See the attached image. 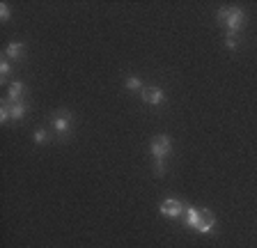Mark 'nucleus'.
Listing matches in <instances>:
<instances>
[{
	"instance_id": "obj_1",
	"label": "nucleus",
	"mask_w": 257,
	"mask_h": 248,
	"mask_svg": "<svg viewBox=\"0 0 257 248\" xmlns=\"http://www.w3.org/2000/svg\"><path fill=\"white\" fill-rule=\"evenodd\" d=\"M216 19L227 28V35H241V28L246 23V12L241 7H220Z\"/></svg>"
},
{
	"instance_id": "obj_2",
	"label": "nucleus",
	"mask_w": 257,
	"mask_h": 248,
	"mask_svg": "<svg viewBox=\"0 0 257 248\" xmlns=\"http://www.w3.org/2000/svg\"><path fill=\"white\" fill-rule=\"evenodd\" d=\"M71 119H74V115H71L67 108H62V110L53 113V117H51V127H53V131L58 136H67L69 129H71Z\"/></svg>"
},
{
	"instance_id": "obj_3",
	"label": "nucleus",
	"mask_w": 257,
	"mask_h": 248,
	"mask_svg": "<svg viewBox=\"0 0 257 248\" xmlns=\"http://www.w3.org/2000/svg\"><path fill=\"white\" fill-rule=\"evenodd\" d=\"M170 150H172V138L166 136V134L156 136L154 141H152V145H150V154L154 159H166L168 154H170Z\"/></svg>"
},
{
	"instance_id": "obj_4",
	"label": "nucleus",
	"mask_w": 257,
	"mask_h": 248,
	"mask_svg": "<svg viewBox=\"0 0 257 248\" xmlns=\"http://www.w3.org/2000/svg\"><path fill=\"white\" fill-rule=\"evenodd\" d=\"M159 211H161V216H168V218H179V216L186 211V207H184L179 200L168 198V200H163V202H161Z\"/></svg>"
},
{
	"instance_id": "obj_5",
	"label": "nucleus",
	"mask_w": 257,
	"mask_h": 248,
	"mask_svg": "<svg viewBox=\"0 0 257 248\" xmlns=\"http://www.w3.org/2000/svg\"><path fill=\"white\" fill-rule=\"evenodd\" d=\"M140 99L145 103H150V106H161V103L166 101V92L161 90V87H143L140 90Z\"/></svg>"
},
{
	"instance_id": "obj_6",
	"label": "nucleus",
	"mask_w": 257,
	"mask_h": 248,
	"mask_svg": "<svg viewBox=\"0 0 257 248\" xmlns=\"http://www.w3.org/2000/svg\"><path fill=\"white\" fill-rule=\"evenodd\" d=\"M216 225V216L211 214L209 209H200V216H198V225H195V230L202 232V234H209V232L214 230Z\"/></svg>"
},
{
	"instance_id": "obj_7",
	"label": "nucleus",
	"mask_w": 257,
	"mask_h": 248,
	"mask_svg": "<svg viewBox=\"0 0 257 248\" xmlns=\"http://www.w3.org/2000/svg\"><path fill=\"white\" fill-rule=\"evenodd\" d=\"M26 55V44L21 42H10L5 46V60H21Z\"/></svg>"
},
{
	"instance_id": "obj_8",
	"label": "nucleus",
	"mask_w": 257,
	"mask_h": 248,
	"mask_svg": "<svg viewBox=\"0 0 257 248\" xmlns=\"http://www.w3.org/2000/svg\"><path fill=\"white\" fill-rule=\"evenodd\" d=\"M23 94H26V83L21 81H14L10 83V87H7V99L10 101H23Z\"/></svg>"
},
{
	"instance_id": "obj_9",
	"label": "nucleus",
	"mask_w": 257,
	"mask_h": 248,
	"mask_svg": "<svg viewBox=\"0 0 257 248\" xmlns=\"http://www.w3.org/2000/svg\"><path fill=\"white\" fill-rule=\"evenodd\" d=\"M10 101V99H7ZM10 113H12V122L14 119H23L26 117V113H28V103L26 101H10Z\"/></svg>"
},
{
	"instance_id": "obj_10",
	"label": "nucleus",
	"mask_w": 257,
	"mask_h": 248,
	"mask_svg": "<svg viewBox=\"0 0 257 248\" xmlns=\"http://www.w3.org/2000/svg\"><path fill=\"white\" fill-rule=\"evenodd\" d=\"M198 216H200V209H195V207H186V214H184V225L195 230V225H198Z\"/></svg>"
},
{
	"instance_id": "obj_11",
	"label": "nucleus",
	"mask_w": 257,
	"mask_h": 248,
	"mask_svg": "<svg viewBox=\"0 0 257 248\" xmlns=\"http://www.w3.org/2000/svg\"><path fill=\"white\" fill-rule=\"evenodd\" d=\"M124 87H126V90H131V92H140L143 90V81H140L138 76H128L126 81H124Z\"/></svg>"
},
{
	"instance_id": "obj_12",
	"label": "nucleus",
	"mask_w": 257,
	"mask_h": 248,
	"mask_svg": "<svg viewBox=\"0 0 257 248\" xmlns=\"http://www.w3.org/2000/svg\"><path fill=\"white\" fill-rule=\"evenodd\" d=\"M225 46L230 51H236L241 46V39H239V35H225Z\"/></svg>"
},
{
	"instance_id": "obj_13",
	"label": "nucleus",
	"mask_w": 257,
	"mask_h": 248,
	"mask_svg": "<svg viewBox=\"0 0 257 248\" xmlns=\"http://www.w3.org/2000/svg\"><path fill=\"white\" fill-rule=\"evenodd\" d=\"M0 122L3 124H7V122H12V113H10V101H3V106H0Z\"/></svg>"
},
{
	"instance_id": "obj_14",
	"label": "nucleus",
	"mask_w": 257,
	"mask_h": 248,
	"mask_svg": "<svg viewBox=\"0 0 257 248\" xmlns=\"http://www.w3.org/2000/svg\"><path fill=\"white\" fill-rule=\"evenodd\" d=\"M32 141L37 143V145H44V143L51 141V136H48L46 129H37V131H35V138H32Z\"/></svg>"
},
{
	"instance_id": "obj_15",
	"label": "nucleus",
	"mask_w": 257,
	"mask_h": 248,
	"mask_svg": "<svg viewBox=\"0 0 257 248\" xmlns=\"http://www.w3.org/2000/svg\"><path fill=\"white\" fill-rule=\"evenodd\" d=\"M154 175L156 177L166 175V163H163V159H154Z\"/></svg>"
},
{
	"instance_id": "obj_16",
	"label": "nucleus",
	"mask_w": 257,
	"mask_h": 248,
	"mask_svg": "<svg viewBox=\"0 0 257 248\" xmlns=\"http://www.w3.org/2000/svg\"><path fill=\"white\" fill-rule=\"evenodd\" d=\"M10 71H12L10 60H3V62H0V76H3V81H5L7 76H10Z\"/></svg>"
},
{
	"instance_id": "obj_17",
	"label": "nucleus",
	"mask_w": 257,
	"mask_h": 248,
	"mask_svg": "<svg viewBox=\"0 0 257 248\" xmlns=\"http://www.w3.org/2000/svg\"><path fill=\"white\" fill-rule=\"evenodd\" d=\"M0 19H3V21H10V5H7V3L0 5Z\"/></svg>"
}]
</instances>
